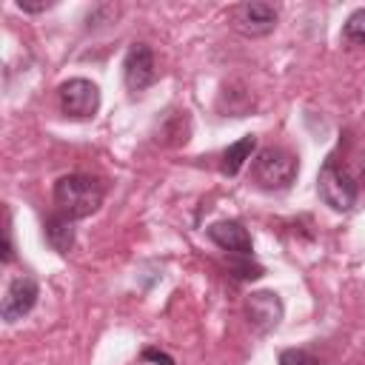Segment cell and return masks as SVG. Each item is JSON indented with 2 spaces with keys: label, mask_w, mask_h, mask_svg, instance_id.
Masks as SVG:
<instances>
[{
  "label": "cell",
  "mask_w": 365,
  "mask_h": 365,
  "mask_svg": "<svg viewBox=\"0 0 365 365\" xmlns=\"http://www.w3.org/2000/svg\"><path fill=\"white\" fill-rule=\"evenodd\" d=\"M103 197H106L103 182L88 177V174H66V177H60L54 182L57 214H63L68 220L91 217L103 205Z\"/></svg>",
  "instance_id": "obj_1"
},
{
  "label": "cell",
  "mask_w": 365,
  "mask_h": 365,
  "mask_svg": "<svg viewBox=\"0 0 365 365\" xmlns=\"http://www.w3.org/2000/svg\"><path fill=\"white\" fill-rule=\"evenodd\" d=\"M299 163L297 154H291L288 148L279 145H265L262 151H257L254 163H251V180L265 188V191H282L297 180Z\"/></svg>",
  "instance_id": "obj_2"
},
{
  "label": "cell",
  "mask_w": 365,
  "mask_h": 365,
  "mask_svg": "<svg viewBox=\"0 0 365 365\" xmlns=\"http://www.w3.org/2000/svg\"><path fill=\"white\" fill-rule=\"evenodd\" d=\"M317 191H319V200L334 211H348L356 202V182L334 157L322 163L317 174Z\"/></svg>",
  "instance_id": "obj_3"
},
{
  "label": "cell",
  "mask_w": 365,
  "mask_h": 365,
  "mask_svg": "<svg viewBox=\"0 0 365 365\" xmlns=\"http://www.w3.org/2000/svg\"><path fill=\"white\" fill-rule=\"evenodd\" d=\"M60 108L71 120H88L100 108V88L86 77H71L60 86Z\"/></svg>",
  "instance_id": "obj_4"
},
{
  "label": "cell",
  "mask_w": 365,
  "mask_h": 365,
  "mask_svg": "<svg viewBox=\"0 0 365 365\" xmlns=\"http://www.w3.org/2000/svg\"><path fill=\"white\" fill-rule=\"evenodd\" d=\"M277 26V9L271 3H240L231 9V29L245 37H265Z\"/></svg>",
  "instance_id": "obj_5"
},
{
  "label": "cell",
  "mask_w": 365,
  "mask_h": 365,
  "mask_svg": "<svg viewBox=\"0 0 365 365\" xmlns=\"http://www.w3.org/2000/svg\"><path fill=\"white\" fill-rule=\"evenodd\" d=\"M40 297V288H37V279L29 277V274H20L9 282L6 294H3V305H0V314H3V322H17L23 319L34 302Z\"/></svg>",
  "instance_id": "obj_6"
},
{
  "label": "cell",
  "mask_w": 365,
  "mask_h": 365,
  "mask_svg": "<svg viewBox=\"0 0 365 365\" xmlns=\"http://www.w3.org/2000/svg\"><path fill=\"white\" fill-rule=\"evenodd\" d=\"M157 71H154V51L145 43H131L123 60V80L128 86V91H143L154 83Z\"/></svg>",
  "instance_id": "obj_7"
},
{
  "label": "cell",
  "mask_w": 365,
  "mask_h": 365,
  "mask_svg": "<svg viewBox=\"0 0 365 365\" xmlns=\"http://www.w3.org/2000/svg\"><path fill=\"white\" fill-rule=\"evenodd\" d=\"M245 317L254 325V331L268 334L282 319V299L274 291H254L245 299Z\"/></svg>",
  "instance_id": "obj_8"
},
{
  "label": "cell",
  "mask_w": 365,
  "mask_h": 365,
  "mask_svg": "<svg viewBox=\"0 0 365 365\" xmlns=\"http://www.w3.org/2000/svg\"><path fill=\"white\" fill-rule=\"evenodd\" d=\"M208 240L214 245H220L222 251L228 254H237V257H251V234L237 222V220H220V222H211L205 228Z\"/></svg>",
  "instance_id": "obj_9"
},
{
  "label": "cell",
  "mask_w": 365,
  "mask_h": 365,
  "mask_svg": "<svg viewBox=\"0 0 365 365\" xmlns=\"http://www.w3.org/2000/svg\"><path fill=\"white\" fill-rule=\"evenodd\" d=\"M254 148H257V137L254 134H245V137H240L237 143H231L225 151H222V163H220V171L225 174V177H234L248 160H251V154H254Z\"/></svg>",
  "instance_id": "obj_10"
},
{
  "label": "cell",
  "mask_w": 365,
  "mask_h": 365,
  "mask_svg": "<svg viewBox=\"0 0 365 365\" xmlns=\"http://www.w3.org/2000/svg\"><path fill=\"white\" fill-rule=\"evenodd\" d=\"M46 242L57 251V254H68L74 248V220L54 214L46 220Z\"/></svg>",
  "instance_id": "obj_11"
},
{
  "label": "cell",
  "mask_w": 365,
  "mask_h": 365,
  "mask_svg": "<svg viewBox=\"0 0 365 365\" xmlns=\"http://www.w3.org/2000/svg\"><path fill=\"white\" fill-rule=\"evenodd\" d=\"M342 37H345L351 46H365V9H356V11L345 20Z\"/></svg>",
  "instance_id": "obj_12"
},
{
  "label": "cell",
  "mask_w": 365,
  "mask_h": 365,
  "mask_svg": "<svg viewBox=\"0 0 365 365\" xmlns=\"http://www.w3.org/2000/svg\"><path fill=\"white\" fill-rule=\"evenodd\" d=\"M279 365H319V359L302 348H285L279 354Z\"/></svg>",
  "instance_id": "obj_13"
},
{
  "label": "cell",
  "mask_w": 365,
  "mask_h": 365,
  "mask_svg": "<svg viewBox=\"0 0 365 365\" xmlns=\"http://www.w3.org/2000/svg\"><path fill=\"white\" fill-rule=\"evenodd\" d=\"M231 271H237V277H240V279H257V277H262V268H259V265H254V262H251V257H242V262L231 259Z\"/></svg>",
  "instance_id": "obj_14"
},
{
  "label": "cell",
  "mask_w": 365,
  "mask_h": 365,
  "mask_svg": "<svg viewBox=\"0 0 365 365\" xmlns=\"http://www.w3.org/2000/svg\"><path fill=\"white\" fill-rule=\"evenodd\" d=\"M143 359H148V362H160V365H174V359H171L168 354L157 351V348H148V351H143Z\"/></svg>",
  "instance_id": "obj_15"
},
{
  "label": "cell",
  "mask_w": 365,
  "mask_h": 365,
  "mask_svg": "<svg viewBox=\"0 0 365 365\" xmlns=\"http://www.w3.org/2000/svg\"><path fill=\"white\" fill-rule=\"evenodd\" d=\"M17 9L20 11H46V9H51V3H17Z\"/></svg>",
  "instance_id": "obj_16"
},
{
  "label": "cell",
  "mask_w": 365,
  "mask_h": 365,
  "mask_svg": "<svg viewBox=\"0 0 365 365\" xmlns=\"http://www.w3.org/2000/svg\"><path fill=\"white\" fill-rule=\"evenodd\" d=\"M362 185H365V168H362Z\"/></svg>",
  "instance_id": "obj_17"
}]
</instances>
